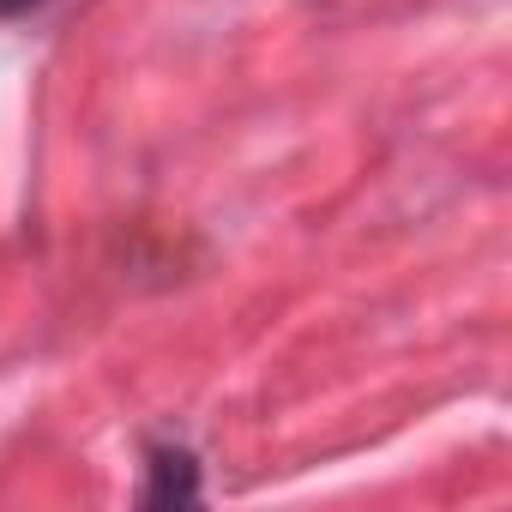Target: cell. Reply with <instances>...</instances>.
Segmentation results:
<instances>
[{
	"instance_id": "1",
	"label": "cell",
	"mask_w": 512,
	"mask_h": 512,
	"mask_svg": "<svg viewBox=\"0 0 512 512\" xmlns=\"http://www.w3.org/2000/svg\"><path fill=\"white\" fill-rule=\"evenodd\" d=\"M199 500V464L187 446H151L139 506H193Z\"/></svg>"
},
{
	"instance_id": "2",
	"label": "cell",
	"mask_w": 512,
	"mask_h": 512,
	"mask_svg": "<svg viewBox=\"0 0 512 512\" xmlns=\"http://www.w3.org/2000/svg\"><path fill=\"white\" fill-rule=\"evenodd\" d=\"M43 0H0V19H25V13H37Z\"/></svg>"
}]
</instances>
